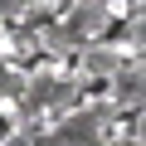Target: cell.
<instances>
[{"instance_id":"6da1fadb","label":"cell","mask_w":146,"mask_h":146,"mask_svg":"<svg viewBox=\"0 0 146 146\" xmlns=\"http://www.w3.org/2000/svg\"><path fill=\"white\" fill-rule=\"evenodd\" d=\"M5 131H10V117H0V141H5Z\"/></svg>"}]
</instances>
